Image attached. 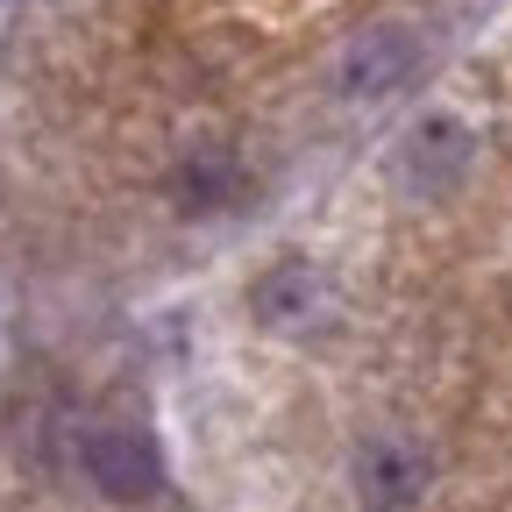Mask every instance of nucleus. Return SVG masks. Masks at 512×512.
<instances>
[{"instance_id": "obj_2", "label": "nucleus", "mask_w": 512, "mask_h": 512, "mask_svg": "<svg viewBox=\"0 0 512 512\" xmlns=\"http://www.w3.org/2000/svg\"><path fill=\"white\" fill-rule=\"evenodd\" d=\"M86 477H93L107 498L136 505V498H157L164 463H157V448H150L143 434H128V427H100V434H86Z\"/></svg>"}, {"instance_id": "obj_4", "label": "nucleus", "mask_w": 512, "mask_h": 512, "mask_svg": "<svg viewBox=\"0 0 512 512\" xmlns=\"http://www.w3.org/2000/svg\"><path fill=\"white\" fill-rule=\"evenodd\" d=\"M313 306V271L306 264H278L264 285H256V313L264 320H299Z\"/></svg>"}, {"instance_id": "obj_1", "label": "nucleus", "mask_w": 512, "mask_h": 512, "mask_svg": "<svg viewBox=\"0 0 512 512\" xmlns=\"http://www.w3.org/2000/svg\"><path fill=\"white\" fill-rule=\"evenodd\" d=\"M356 498H363V512H413L427 498V456H420L413 441H399V434L363 441V456H356Z\"/></svg>"}, {"instance_id": "obj_3", "label": "nucleus", "mask_w": 512, "mask_h": 512, "mask_svg": "<svg viewBox=\"0 0 512 512\" xmlns=\"http://www.w3.org/2000/svg\"><path fill=\"white\" fill-rule=\"evenodd\" d=\"M406 64H413V36L406 29H370L356 50H349V64H342V93H384V86H399L406 79Z\"/></svg>"}, {"instance_id": "obj_5", "label": "nucleus", "mask_w": 512, "mask_h": 512, "mask_svg": "<svg viewBox=\"0 0 512 512\" xmlns=\"http://www.w3.org/2000/svg\"><path fill=\"white\" fill-rule=\"evenodd\" d=\"M185 178H200V185H185V207H214L221 192H228V171L207 164V171H185Z\"/></svg>"}]
</instances>
